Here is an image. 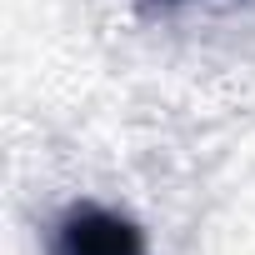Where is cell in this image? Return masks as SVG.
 Segmentation results:
<instances>
[{"label":"cell","instance_id":"obj_1","mask_svg":"<svg viewBox=\"0 0 255 255\" xmlns=\"http://www.w3.org/2000/svg\"><path fill=\"white\" fill-rule=\"evenodd\" d=\"M50 255H145V235L105 205H70L55 220Z\"/></svg>","mask_w":255,"mask_h":255},{"label":"cell","instance_id":"obj_2","mask_svg":"<svg viewBox=\"0 0 255 255\" xmlns=\"http://www.w3.org/2000/svg\"><path fill=\"white\" fill-rule=\"evenodd\" d=\"M160 5H175V0H160Z\"/></svg>","mask_w":255,"mask_h":255}]
</instances>
